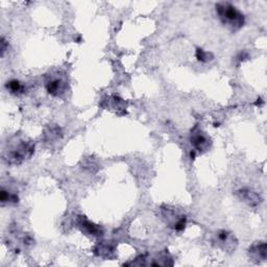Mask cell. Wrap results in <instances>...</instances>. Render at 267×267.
<instances>
[{"instance_id": "obj_5", "label": "cell", "mask_w": 267, "mask_h": 267, "mask_svg": "<svg viewBox=\"0 0 267 267\" xmlns=\"http://www.w3.org/2000/svg\"><path fill=\"white\" fill-rule=\"evenodd\" d=\"M212 242L216 248L221 249L224 252H229V253L234 252L238 244L235 236H233L230 232L226 230L218 231L215 234L214 238H213Z\"/></svg>"}, {"instance_id": "obj_2", "label": "cell", "mask_w": 267, "mask_h": 267, "mask_svg": "<svg viewBox=\"0 0 267 267\" xmlns=\"http://www.w3.org/2000/svg\"><path fill=\"white\" fill-rule=\"evenodd\" d=\"M35 152V144L31 141L18 140L5 151L4 158L9 164L18 165L30 159Z\"/></svg>"}, {"instance_id": "obj_14", "label": "cell", "mask_w": 267, "mask_h": 267, "mask_svg": "<svg viewBox=\"0 0 267 267\" xmlns=\"http://www.w3.org/2000/svg\"><path fill=\"white\" fill-rule=\"evenodd\" d=\"M195 57H196V59L199 62H203V63H207V62H209V61H211L213 59L212 53L204 50L203 48H197L196 49Z\"/></svg>"}, {"instance_id": "obj_3", "label": "cell", "mask_w": 267, "mask_h": 267, "mask_svg": "<svg viewBox=\"0 0 267 267\" xmlns=\"http://www.w3.org/2000/svg\"><path fill=\"white\" fill-rule=\"evenodd\" d=\"M123 265H135V266H172L173 260L168 252H162L154 257L149 258L148 255H142L129 263Z\"/></svg>"}, {"instance_id": "obj_8", "label": "cell", "mask_w": 267, "mask_h": 267, "mask_svg": "<svg viewBox=\"0 0 267 267\" xmlns=\"http://www.w3.org/2000/svg\"><path fill=\"white\" fill-rule=\"evenodd\" d=\"M115 250L116 247L111 241H101L94 247L93 253L102 259H112L115 256Z\"/></svg>"}, {"instance_id": "obj_4", "label": "cell", "mask_w": 267, "mask_h": 267, "mask_svg": "<svg viewBox=\"0 0 267 267\" xmlns=\"http://www.w3.org/2000/svg\"><path fill=\"white\" fill-rule=\"evenodd\" d=\"M161 215L165 222L176 232H182L186 228L187 217L182 213L177 212L174 208L165 206L161 208Z\"/></svg>"}, {"instance_id": "obj_6", "label": "cell", "mask_w": 267, "mask_h": 267, "mask_svg": "<svg viewBox=\"0 0 267 267\" xmlns=\"http://www.w3.org/2000/svg\"><path fill=\"white\" fill-rule=\"evenodd\" d=\"M191 144L194 147L195 150L199 152H205L209 150L211 146V140L210 138L206 135L205 132H203L197 126H195L192 131H191Z\"/></svg>"}, {"instance_id": "obj_7", "label": "cell", "mask_w": 267, "mask_h": 267, "mask_svg": "<svg viewBox=\"0 0 267 267\" xmlns=\"http://www.w3.org/2000/svg\"><path fill=\"white\" fill-rule=\"evenodd\" d=\"M237 196L250 207H258L262 203L260 194L252 188H240L237 192Z\"/></svg>"}, {"instance_id": "obj_11", "label": "cell", "mask_w": 267, "mask_h": 267, "mask_svg": "<svg viewBox=\"0 0 267 267\" xmlns=\"http://www.w3.org/2000/svg\"><path fill=\"white\" fill-rule=\"evenodd\" d=\"M67 83L62 78H51L46 83V90L52 96H61L66 92Z\"/></svg>"}, {"instance_id": "obj_13", "label": "cell", "mask_w": 267, "mask_h": 267, "mask_svg": "<svg viewBox=\"0 0 267 267\" xmlns=\"http://www.w3.org/2000/svg\"><path fill=\"white\" fill-rule=\"evenodd\" d=\"M0 201H2V204L5 205L6 203H10V204H17L19 202V197L17 194L15 193H10L9 191H7L6 189L3 188L2 193H0Z\"/></svg>"}, {"instance_id": "obj_12", "label": "cell", "mask_w": 267, "mask_h": 267, "mask_svg": "<svg viewBox=\"0 0 267 267\" xmlns=\"http://www.w3.org/2000/svg\"><path fill=\"white\" fill-rule=\"evenodd\" d=\"M6 86H7V89L12 94L19 95V94H22L24 92V86L19 81H17V79H11L10 82L7 83Z\"/></svg>"}, {"instance_id": "obj_10", "label": "cell", "mask_w": 267, "mask_h": 267, "mask_svg": "<svg viewBox=\"0 0 267 267\" xmlns=\"http://www.w3.org/2000/svg\"><path fill=\"white\" fill-rule=\"evenodd\" d=\"M249 257L255 263L264 262L267 259V246L265 242H257L249 249Z\"/></svg>"}, {"instance_id": "obj_15", "label": "cell", "mask_w": 267, "mask_h": 267, "mask_svg": "<svg viewBox=\"0 0 267 267\" xmlns=\"http://www.w3.org/2000/svg\"><path fill=\"white\" fill-rule=\"evenodd\" d=\"M9 49V44L5 38L2 39V57H5L6 51Z\"/></svg>"}, {"instance_id": "obj_1", "label": "cell", "mask_w": 267, "mask_h": 267, "mask_svg": "<svg viewBox=\"0 0 267 267\" xmlns=\"http://www.w3.org/2000/svg\"><path fill=\"white\" fill-rule=\"evenodd\" d=\"M216 13L222 24L234 32L240 30L244 25V15L231 4L220 3L216 5Z\"/></svg>"}, {"instance_id": "obj_9", "label": "cell", "mask_w": 267, "mask_h": 267, "mask_svg": "<svg viewBox=\"0 0 267 267\" xmlns=\"http://www.w3.org/2000/svg\"><path fill=\"white\" fill-rule=\"evenodd\" d=\"M77 225L78 228L81 229V231L87 235H91L95 237H101L103 235V230L99 226L89 221L87 218H85V216L78 217Z\"/></svg>"}]
</instances>
